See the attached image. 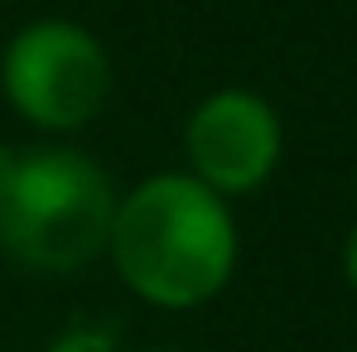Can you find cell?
I'll return each instance as SVG.
<instances>
[{"label":"cell","instance_id":"6da1fadb","mask_svg":"<svg viewBox=\"0 0 357 352\" xmlns=\"http://www.w3.org/2000/svg\"><path fill=\"white\" fill-rule=\"evenodd\" d=\"M107 256L145 304L198 309L237 270V222L227 198L193 174H150L116 198Z\"/></svg>","mask_w":357,"mask_h":352},{"label":"cell","instance_id":"7a4b0ae2","mask_svg":"<svg viewBox=\"0 0 357 352\" xmlns=\"http://www.w3.org/2000/svg\"><path fill=\"white\" fill-rule=\"evenodd\" d=\"M116 188L82 150L44 145L20 155L0 198V251L44 275H73L107 256Z\"/></svg>","mask_w":357,"mask_h":352},{"label":"cell","instance_id":"3957f363","mask_svg":"<svg viewBox=\"0 0 357 352\" xmlns=\"http://www.w3.org/2000/svg\"><path fill=\"white\" fill-rule=\"evenodd\" d=\"M0 87L29 125L68 135L102 116L116 72L107 44L92 29L73 20H34L5 44Z\"/></svg>","mask_w":357,"mask_h":352},{"label":"cell","instance_id":"277c9868","mask_svg":"<svg viewBox=\"0 0 357 352\" xmlns=\"http://www.w3.org/2000/svg\"><path fill=\"white\" fill-rule=\"evenodd\" d=\"M280 145H285V130H280L275 107L246 87H222L203 97L183 125L188 174L208 183L218 198L256 193L275 174Z\"/></svg>","mask_w":357,"mask_h":352},{"label":"cell","instance_id":"5b68a950","mask_svg":"<svg viewBox=\"0 0 357 352\" xmlns=\"http://www.w3.org/2000/svg\"><path fill=\"white\" fill-rule=\"evenodd\" d=\"M15 164H20V155L0 140V198H5V188H10V178H15Z\"/></svg>","mask_w":357,"mask_h":352},{"label":"cell","instance_id":"8992f818","mask_svg":"<svg viewBox=\"0 0 357 352\" xmlns=\"http://www.w3.org/2000/svg\"><path fill=\"white\" fill-rule=\"evenodd\" d=\"M343 270H348V285L357 290V222H353V232H348V246H343Z\"/></svg>","mask_w":357,"mask_h":352}]
</instances>
